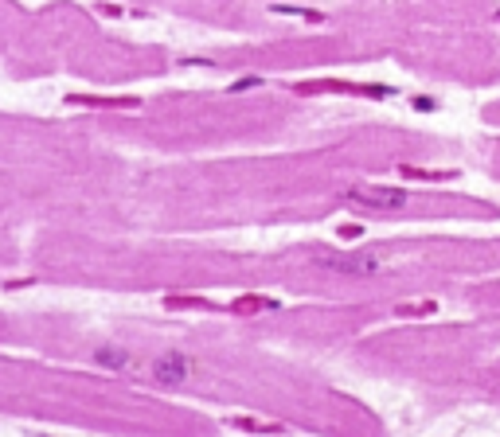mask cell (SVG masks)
<instances>
[{
  "mask_svg": "<svg viewBox=\"0 0 500 437\" xmlns=\"http://www.w3.org/2000/svg\"><path fill=\"white\" fill-rule=\"evenodd\" d=\"M313 262L321 269H333V273H348V278H372L383 266L375 254H336V250H317Z\"/></svg>",
  "mask_w": 500,
  "mask_h": 437,
  "instance_id": "6da1fadb",
  "label": "cell"
},
{
  "mask_svg": "<svg viewBox=\"0 0 500 437\" xmlns=\"http://www.w3.org/2000/svg\"><path fill=\"white\" fill-rule=\"evenodd\" d=\"M238 312H258V308H278V301H262V297H243L235 301Z\"/></svg>",
  "mask_w": 500,
  "mask_h": 437,
  "instance_id": "5b68a950",
  "label": "cell"
},
{
  "mask_svg": "<svg viewBox=\"0 0 500 437\" xmlns=\"http://www.w3.org/2000/svg\"><path fill=\"white\" fill-rule=\"evenodd\" d=\"M188 375H192V359L184 351H168L153 363V379L160 387H180V383H188Z\"/></svg>",
  "mask_w": 500,
  "mask_h": 437,
  "instance_id": "3957f363",
  "label": "cell"
},
{
  "mask_svg": "<svg viewBox=\"0 0 500 437\" xmlns=\"http://www.w3.org/2000/svg\"><path fill=\"white\" fill-rule=\"evenodd\" d=\"M94 363H98V367H106V371H126L129 363H133V356H129L126 348H98L94 351Z\"/></svg>",
  "mask_w": 500,
  "mask_h": 437,
  "instance_id": "277c9868",
  "label": "cell"
},
{
  "mask_svg": "<svg viewBox=\"0 0 500 437\" xmlns=\"http://www.w3.org/2000/svg\"><path fill=\"white\" fill-rule=\"evenodd\" d=\"M348 203H356L363 211H399V207H407V191L402 188H352Z\"/></svg>",
  "mask_w": 500,
  "mask_h": 437,
  "instance_id": "7a4b0ae2",
  "label": "cell"
}]
</instances>
